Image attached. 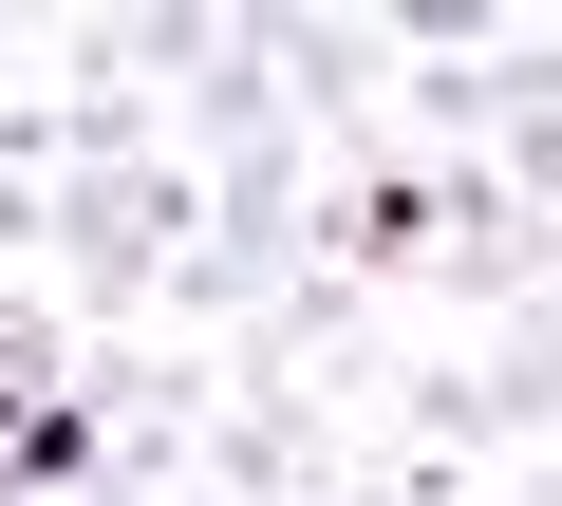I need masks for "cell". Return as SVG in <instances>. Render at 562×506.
I'll return each mask as SVG.
<instances>
[{
	"mask_svg": "<svg viewBox=\"0 0 562 506\" xmlns=\"http://www.w3.org/2000/svg\"><path fill=\"white\" fill-rule=\"evenodd\" d=\"M188 225H206V169L188 150H132V169H57L38 188V263H57V319L76 338H132L188 263Z\"/></svg>",
	"mask_w": 562,
	"mask_h": 506,
	"instance_id": "cell-1",
	"label": "cell"
},
{
	"mask_svg": "<svg viewBox=\"0 0 562 506\" xmlns=\"http://www.w3.org/2000/svg\"><path fill=\"white\" fill-rule=\"evenodd\" d=\"M281 132H301V113H281V76H262V38L225 20V38H206V57L169 76V150H206V169H225V150H281Z\"/></svg>",
	"mask_w": 562,
	"mask_h": 506,
	"instance_id": "cell-4",
	"label": "cell"
},
{
	"mask_svg": "<svg viewBox=\"0 0 562 506\" xmlns=\"http://www.w3.org/2000/svg\"><path fill=\"white\" fill-rule=\"evenodd\" d=\"M188 487H206V506H338V394H301V375H225L206 431H188Z\"/></svg>",
	"mask_w": 562,
	"mask_h": 506,
	"instance_id": "cell-2",
	"label": "cell"
},
{
	"mask_svg": "<svg viewBox=\"0 0 562 506\" xmlns=\"http://www.w3.org/2000/svg\"><path fill=\"white\" fill-rule=\"evenodd\" d=\"M338 506H394V487H338Z\"/></svg>",
	"mask_w": 562,
	"mask_h": 506,
	"instance_id": "cell-6",
	"label": "cell"
},
{
	"mask_svg": "<svg viewBox=\"0 0 562 506\" xmlns=\"http://www.w3.org/2000/svg\"><path fill=\"white\" fill-rule=\"evenodd\" d=\"M262 76H281V113H301V150H357L375 113H394V20H319V0H262Z\"/></svg>",
	"mask_w": 562,
	"mask_h": 506,
	"instance_id": "cell-3",
	"label": "cell"
},
{
	"mask_svg": "<svg viewBox=\"0 0 562 506\" xmlns=\"http://www.w3.org/2000/svg\"><path fill=\"white\" fill-rule=\"evenodd\" d=\"M20 57H57V20H20V0H0V94H38Z\"/></svg>",
	"mask_w": 562,
	"mask_h": 506,
	"instance_id": "cell-5",
	"label": "cell"
}]
</instances>
